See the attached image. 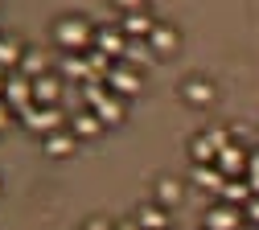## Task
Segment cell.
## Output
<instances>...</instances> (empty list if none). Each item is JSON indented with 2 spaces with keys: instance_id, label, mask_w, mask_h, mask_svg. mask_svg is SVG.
<instances>
[{
  "instance_id": "6",
  "label": "cell",
  "mask_w": 259,
  "mask_h": 230,
  "mask_svg": "<svg viewBox=\"0 0 259 230\" xmlns=\"http://www.w3.org/2000/svg\"><path fill=\"white\" fill-rule=\"evenodd\" d=\"M247 160H251V152H247L243 144H235V140H231V144L218 152V160H214V164L226 173V181H231V177H247Z\"/></svg>"
},
{
  "instance_id": "1",
  "label": "cell",
  "mask_w": 259,
  "mask_h": 230,
  "mask_svg": "<svg viewBox=\"0 0 259 230\" xmlns=\"http://www.w3.org/2000/svg\"><path fill=\"white\" fill-rule=\"evenodd\" d=\"M95 33L99 29H91V21H82V17H62L54 25V41L70 54H87V50H95Z\"/></svg>"
},
{
  "instance_id": "30",
  "label": "cell",
  "mask_w": 259,
  "mask_h": 230,
  "mask_svg": "<svg viewBox=\"0 0 259 230\" xmlns=\"http://www.w3.org/2000/svg\"><path fill=\"white\" fill-rule=\"evenodd\" d=\"M87 230H107V222H91V226H87Z\"/></svg>"
},
{
  "instance_id": "15",
  "label": "cell",
  "mask_w": 259,
  "mask_h": 230,
  "mask_svg": "<svg viewBox=\"0 0 259 230\" xmlns=\"http://www.w3.org/2000/svg\"><path fill=\"white\" fill-rule=\"evenodd\" d=\"M181 95L189 99L193 107H206L210 99H214V82H206V78H189V82L181 86Z\"/></svg>"
},
{
  "instance_id": "19",
  "label": "cell",
  "mask_w": 259,
  "mask_h": 230,
  "mask_svg": "<svg viewBox=\"0 0 259 230\" xmlns=\"http://www.w3.org/2000/svg\"><path fill=\"white\" fill-rule=\"evenodd\" d=\"M21 58H25V50L17 41L0 37V70H21Z\"/></svg>"
},
{
  "instance_id": "4",
  "label": "cell",
  "mask_w": 259,
  "mask_h": 230,
  "mask_svg": "<svg viewBox=\"0 0 259 230\" xmlns=\"http://www.w3.org/2000/svg\"><path fill=\"white\" fill-rule=\"evenodd\" d=\"M103 82L111 86V95L127 99V95H136V90H140V70H136V66H127V62H115L111 70H107Z\"/></svg>"
},
{
  "instance_id": "29",
  "label": "cell",
  "mask_w": 259,
  "mask_h": 230,
  "mask_svg": "<svg viewBox=\"0 0 259 230\" xmlns=\"http://www.w3.org/2000/svg\"><path fill=\"white\" fill-rule=\"evenodd\" d=\"M5 86H9V74H5V70H0V99H5Z\"/></svg>"
},
{
  "instance_id": "18",
  "label": "cell",
  "mask_w": 259,
  "mask_h": 230,
  "mask_svg": "<svg viewBox=\"0 0 259 230\" xmlns=\"http://www.w3.org/2000/svg\"><path fill=\"white\" fill-rule=\"evenodd\" d=\"M95 115L103 119V127H107V123H119V119H123V99H119V95H107L103 103L95 107Z\"/></svg>"
},
{
  "instance_id": "8",
  "label": "cell",
  "mask_w": 259,
  "mask_h": 230,
  "mask_svg": "<svg viewBox=\"0 0 259 230\" xmlns=\"http://www.w3.org/2000/svg\"><path fill=\"white\" fill-rule=\"evenodd\" d=\"M95 50H103L111 62H119V58H123V50H127L123 29H119V25H107V29H99V33H95Z\"/></svg>"
},
{
  "instance_id": "2",
  "label": "cell",
  "mask_w": 259,
  "mask_h": 230,
  "mask_svg": "<svg viewBox=\"0 0 259 230\" xmlns=\"http://www.w3.org/2000/svg\"><path fill=\"white\" fill-rule=\"evenodd\" d=\"M21 119H25V127H29V131H37V136H50V131H62V123H66L62 107H37V103L29 107V111H25Z\"/></svg>"
},
{
  "instance_id": "17",
  "label": "cell",
  "mask_w": 259,
  "mask_h": 230,
  "mask_svg": "<svg viewBox=\"0 0 259 230\" xmlns=\"http://www.w3.org/2000/svg\"><path fill=\"white\" fill-rule=\"evenodd\" d=\"M148 58H152V45H148L144 37H127V50H123V58H119V62H127V66H136V70H140Z\"/></svg>"
},
{
  "instance_id": "23",
  "label": "cell",
  "mask_w": 259,
  "mask_h": 230,
  "mask_svg": "<svg viewBox=\"0 0 259 230\" xmlns=\"http://www.w3.org/2000/svg\"><path fill=\"white\" fill-rule=\"evenodd\" d=\"M202 136H206V140H210V144H214L218 152H222L226 144H231V131H226V127H206V131H202Z\"/></svg>"
},
{
  "instance_id": "26",
  "label": "cell",
  "mask_w": 259,
  "mask_h": 230,
  "mask_svg": "<svg viewBox=\"0 0 259 230\" xmlns=\"http://www.w3.org/2000/svg\"><path fill=\"white\" fill-rule=\"evenodd\" d=\"M243 214H247V218H251V222L259 226V193H255V197H251V202L243 206Z\"/></svg>"
},
{
  "instance_id": "7",
  "label": "cell",
  "mask_w": 259,
  "mask_h": 230,
  "mask_svg": "<svg viewBox=\"0 0 259 230\" xmlns=\"http://www.w3.org/2000/svg\"><path fill=\"white\" fill-rule=\"evenodd\" d=\"M62 86H66V82H62V74H41V78H33V103L37 107H58V95H62Z\"/></svg>"
},
{
  "instance_id": "10",
  "label": "cell",
  "mask_w": 259,
  "mask_h": 230,
  "mask_svg": "<svg viewBox=\"0 0 259 230\" xmlns=\"http://www.w3.org/2000/svg\"><path fill=\"white\" fill-rule=\"evenodd\" d=\"M177 29L173 25H165V21H156V29H152V37H148V45H152V54H160V58H165V54H173L177 50Z\"/></svg>"
},
{
  "instance_id": "28",
  "label": "cell",
  "mask_w": 259,
  "mask_h": 230,
  "mask_svg": "<svg viewBox=\"0 0 259 230\" xmlns=\"http://www.w3.org/2000/svg\"><path fill=\"white\" fill-rule=\"evenodd\" d=\"M111 230H140V222H119V226H111Z\"/></svg>"
},
{
  "instance_id": "27",
  "label": "cell",
  "mask_w": 259,
  "mask_h": 230,
  "mask_svg": "<svg viewBox=\"0 0 259 230\" xmlns=\"http://www.w3.org/2000/svg\"><path fill=\"white\" fill-rule=\"evenodd\" d=\"M9 115H13V107L5 103V99H0V131H5V127H9Z\"/></svg>"
},
{
  "instance_id": "3",
  "label": "cell",
  "mask_w": 259,
  "mask_h": 230,
  "mask_svg": "<svg viewBox=\"0 0 259 230\" xmlns=\"http://www.w3.org/2000/svg\"><path fill=\"white\" fill-rule=\"evenodd\" d=\"M5 103L17 111V115H25L29 107H33V78L29 74H9V86H5Z\"/></svg>"
},
{
  "instance_id": "21",
  "label": "cell",
  "mask_w": 259,
  "mask_h": 230,
  "mask_svg": "<svg viewBox=\"0 0 259 230\" xmlns=\"http://www.w3.org/2000/svg\"><path fill=\"white\" fill-rule=\"evenodd\" d=\"M177 197H181V181H173V177L156 181V206H173Z\"/></svg>"
},
{
  "instance_id": "25",
  "label": "cell",
  "mask_w": 259,
  "mask_h": 230,
  "mask_svg": "<svg viewBox=\"0 0 259 230\" xmlns=\"http://www.w3.org/2000/svg\"><path fill=\"white\" fill-rule=\"evenodd\" d=\"M111 5L119 9V13H136V9H144L148 0H111Z\"/></svg>"
},
{
  "instance_id": "13",
  "label": "cell",
  "mask_w": 259,
  "mask_h": 230,
  "mask_svg": "<svg viewBox=\"0 0 259 230\" xmlns=\"http://www.w3.org/2000/svg\"><path fill=\"white\" fill-rule=\"evenodd\" d=\"M21 74H29V78L50 74V54H46V50H25V58H21Z\"/></svg>"
},
{
  "instance_id": "20",
  "label": "cell",
  "mask_w": 259,
  "mask_h": 230,
  "mask_svg": "<svg viewBox=\"0 0 259 230\" xmlns=\"http://www.w3.org/2000/svg\"><path fill=\"white\" fill-rule=\"evenodd\" d=\"M136 222H140V230H165V206H144L140 214H136Z\"/></svg>"
},
{
  "instance_id": "24",
  "label": "cell",
  "mask_w": 259,
  "mask_h": 230,
  "mask_svg": "<svg viewBox=\"0 0 259 230\" xmlns=\"http://www.w3.org/2000/svg\"><path fill=\"white\" fill-rule=\"evenodd\" d=\"M247 185H251V193H259V152H251V160H247Z\"/></svg>"
},
{
  "instance_id": "12",
  "label": "cell",
  "mask_w": 259,
  "mask_h": 230,
  "mask_svg": "<svg viewBox=\"0 0 259 230\" xmlns=\"http://www.w3.org/2000/svg\"><path fill=\"white\" fill-rule=\"evenodd\" d=\"M70 131H74V136H82V140H91V136H99V131H103V119L87 107V111H78V115L70 119Z\"/></svg>"
},
{
  "instance_id": "14",
  "label": "cell",
  "mask_w": 259,
  "mask_h": 230,
  "mask_svg": "<svg viewBox=\"0 0 259 230\" xmlns=\"http://www.w3.org/2000/svg\"><path fill=\"white\" fill-rule=\"evenodd\" d=\"M74 140H78V136H74V131H66V127H62V131H50V136H46V152L62 160V156L74 152Z\"/></svg>"
},
{
  "instance_id": "5",
  "label": "cell",
  "mask_w": 259,
  "mask_h": 230,
  "mask_svg": "<svg viewBox=\"0 0 259 230\" xmlns=\"http://www.w3.org/2000/svg\"><path fill=\"white\" fill-rule=\"evenodd\" d=\"M243 206H231V202H218V206H210V214H206V230H243Z\"/></svg>"
},
{
  "instance_id": "22",
  "label": "cell",
  "mask_w": 259,
  "mask_h": 230,
  "mask_svg": "<svg viewBox=\"0 0 259 230\" xmlns=\"http://www.w3.org/2000/svg\"><path fill=\"white\" fill-rule=\"evenodd\" d=\"M189 152H193V164H214V160H218V148H214L206 136L193 140V144H189Z\"/></svg>"
},
{
  "instance_id": "11",
  "label": "cell",
  "mask_w": 259,
  "mask_h": 230,
  "mask_svg": "<svg viewBox=\"0 0 259 230\" xmlns=\"http://www.w3.org/2000/svg\"><path fill=\"white\" fill-rule=\"evenodd\" d=\"M193 185H202V189H214V193H222V185H226V173L218 169V164H193V177H189Z\"/></svg>"
},
{
  "instance_id": "9",
  "label": "cell",
  "mask_w": 259,
  "mask_h": 230,
  "mask_svg": "<svg viewBox=\"0 0 259 230\" xmlns=\"http://www.w3.org/2000/svg\"><path fill=\"white\" fill-rule=\"evenodd\" d=\"M119 29H123V37H152V29H156V21L144 13V9H136V13H123V21H119Z\"/></svg>"
},
{
  "instance_id": "16",
  "label": "cell",
  "mask_w": 259,
  "mask_h": 230,
  "mask_svg": "<svg viewBox=\"0 0 259 230\" xmlns=\"http://www.w3.org/2000/svg\"><path fill=\"white\" fill-rule=\"evenodd\" d=\"M251 197H255V193H251L247 177H231V181L222 185V202H231V206H247Z\"/></svg>"
}]
</instances>
